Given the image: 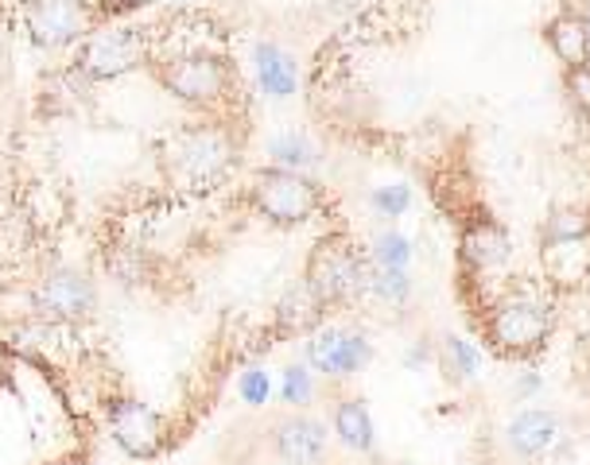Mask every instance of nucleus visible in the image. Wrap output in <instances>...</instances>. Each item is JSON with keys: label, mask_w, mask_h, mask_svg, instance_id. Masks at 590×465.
<instances>
[{"label": "nucleus", "mask_w": 590, "mask_h": 465, "mask_svg": "<svg viewBox=\"0 0 590 465\" xmlns=\"http://www.w3.org/2000/svg\"><path fill=\"white\" fill-rule=\"evenodd\" d=\"M272 446H276V457L287 465H312L323 457L327 450V426L319 419L295 411V415L280 419L276 431H272Z\"/></svg>", "instance_id": "ddd939ff"}, {"label": "nucleus", "mask_w": 590, "mask_h": 465, "mask_svg": "<svg viewBox=\"0 0 590 465\" xmlns=\"http://www.w3.org/2000/svg\"><path fill=\"white\" fill-rule=\"evenodd\" d=\"M369 295L389 303V307H400L412 295V279H408L404 268H381V264H373L369 268Z\"/></svg>", "instance_id": "aec40b11"}, {"label": "nucleus", "mask_w": 590, "mask_h": 465, "mask_svg": "<svg viewBox=\"0 0 590 465\" xmlns=\"http://www.w3.org/2000/svg\"><path fill=\"white\" fill-rule=\"evenodd\" d=\"M312 392H315L312 372H307L304 364H287L284 384H280V400H284L287 408H304V403L312 400Z\"/></svg>", "instance_id": "b1692460"}, {"label": "nucleus", "mask_w": 590, "mask_h": 465, "mask_svg": "<svg viewBox=\"0 0 590 465\" xmlns=\"http://www.w3.org/2000/svg\"><path fill=\"white\" fill-rule=\"evenodd\" d=\"M0 59H4V35H0Z\"/></svg>", "instance_id": "c756f323"}, {"label": "nucleus", "mask_w": 590, "mask_h": 465, "mask_svg": "<svg viewBox=\"0 0 590 465\" xmlns=\"http://www.w3.org/2000/svg\"><path fill=\"white\" fill-rule=\"evenodd\" d=\"M579 233H590V218L582 210H551L540 229V237H579Z\"/></svg>", "instance_id": "5701e85b"}, {"label": "nucleus", "mask_w": 590, "mask_h": 465, "mask_svg": "<svg viewBox=\"0 0 590 465\" xmlns=\"http://www.w3.org/2000/svg\"><path fill=\"white\" fill-rule=\"evenodd\" d=\"M439 369L447 372L451 380H474L482 369V353L471 346V341L447 334V338L439 341Z\"/></svg>", "instance_id": "6ab92c4d"}, {"label": "nucleus", "mask_w": 590, "mask_h": 465, "mask_svg": "<svg viewBox=\"0 0 590 465\" xmlns=\"http://www.w3.org/2000/svg\"><path fill=\"white\" fill-rule=\"evenodd\" d=\"M256 82H261L264 94L292 97L295 82H299V71H295L287 51H280L276 43H261V47H256Z\"/></svg>", "instance_id": "f3484780"}, {"label": "nucleus", "mask_w": 590, "mask_h": 465, "mask_svg": "<svg viewBox=\"0 0 590 465\" xmlns=\"http://www.w3.org/2000/svg\"><path fill=\"white\" fill-rule=\"evenodd\" d=\"M369 256H373V264H381V268H404L408 272V261H412V241H408L404 233H397V229H384V233H377Z\"/></svg>", "instance_id": "412c9836"}, {"label": "nucleus", "mask_w": 590, "mask_h": 465, "mask_svg": "<svg viewBox=\"0 0 590 465\" xmlns=\"http://www.w3.org/2000/svg\"><path fill=\"white\" fill-rule=\"evenodd\" d=\"M536 388H540V377H533V372H528V377H525V380H520V395L536 392Z\"/></svg>", "instance_id": "c85d7f7f"}, {"label": "nucleus", "mask_w": 590, "mask_h": 465, "mask_svg": "<svg viewBox=\"0 0 590 465\" xmlns=\"http://www.w3.org/2000/svg\"><path fill=\"white\" fill-rule=\"evenodd\" d=\"M245 202L276 229H299L315 218H330L335 210L323 182L287 167H256L245 182Z\"/></svg>", "instance_id": "39448f33"}, {"label": "nucleus", "mask_w": 590, "mask_h": 465, "mask_svg": "<svg viewBox=\"0 0 590 465\" xmlns=\"http://www.w3.org/2000/svg\"><path fill=\"white\" fill-rule=\"evenodd\" d=\"M17 20L28 40L48 51L82 43L97 28H105L102 12H97V0L94 4L89 0H20Z\"/></svg>", "instance_id": "0eeeda50"}, {"label": "nucleus", "mask_w": 590, "mask_h": 465, "mask_svg": "<svg viewBox=\"0 0 590 465\" xmlns=\"http://www.w3.org/2000/svg\"><path fill=\"white\" fill-rule=\"evenodd\" d=\"M323 315H327V307L315 299L312 287L299 284V287H292L284 299H280L276 334H284V338H295V334H315V330H319V323H323Z\"/></svg>", "instance_id": "dca6fc26"}, {"label": "nucleus", "mask_w": 590, "mask_h": 465, "mask_svg": "<svg viewBox=\"0 0 590 465\" xmlns=\"http://www.w3.org/2000/svg\"><path fill=\"white\" fill-rule=\"evenodd\" d=\"M105 423H109L113 442L136 462H156L168 446V419L133 395H113L105 403Z\"/></svg>", "instance_id": "1a4fd4ad"}, {"label": "nucleus", "mask_w": 590, "mask_h": 465, "mask_svg": "<svg viewBox=\"0 0 590 465\" xmlns=\"http://www.w3.org/2000/svg\"><path fill=\"white\" fill-rule=\"evenodd\" d=\"M505 434H509V446L517 450L520 457H540L556 446L563 426H559V419L551 415V411L533 408V411H520Z\"/></svg>", "instance_id": "2eb2a0df"}, {"label": "nucleus", "mask_w": 590, "mask_h": 465, "mask_svg": "<svg viewBox=\"0 0 590 465\" xmlns=\"http://www.w3.org/2000/svg\"><path fill=\"white\" fill-rule=\"evenodd\" d=\"M369 205H373L377 218H400V213L412 205V190L408 187H377L369 194Z\"/></svg>", "instance_id": "a878e982"}, {"label": "nucleus", "mask_w": 590, "mask_h": 465, "mask_svg": "<svg viewBox=\"0 0 590 465\" xmlns=\"http://www.w3.org/2000/svg\"><path fill=\"white\" fill-rule=\"evenodd\" d=\"M144 4H148V0H97V12H102L105 24H117L120 17L144 9Z\"/></svg>", "instance_id": "cd10ccee"}, {"label": "nucleus", "mask_w": 590, "mask_h": 465, "mask_svg": "<svg viewBox=\"0 0 590 465\" xmlns=\"http://www.w3.org/2000/svg\"><path fill=\"white\" fill-rule=\"evenodd\" d=\"M268 395H272V380H268V372L249 369L245 377H241V400H245V403L261 408V403H268Z\"/></svg>", "instance_id": "bb28decb"}, {"label": "nucleus", "mask_w": 590, "mask_h": 465, "mask_svg": "<svg viewBox=\"0 0 590 465\" xmlns=\"http://www.w3.org/2000/svg\"><path fill=\"white\" fill-rule=\"evenodd\" d=\"M556 299L559 295L544 279L517 276L494 299H486V315L474 318V326L494 357L533 361L548 349V338L556 330Z\"/></svg>", "instance_id": "f03ea898"}, {"label": "nucleus", "mask_w": 590, "mask_h": 465, "mask_svg": "<svg viewBox=\"0 0 590 465\" xmlns=\"http://www.w3.org/2000/svg\"><path fill=\"white\" fill-rule=\"evenodd\" d=\"M563 89H567V97H571L575 109H579V117L590 120V63L567 66V71H563Z\"/></svg>", "instance_id": "393cba45"}, {"label": "nucleus", "mask_w": 590, "mask_h": 465, "mask_svg": "<svg viewBox=\"0 0 590 465\" xmlns=\"http://www.w3.org/2000/svg\"><path fill=\"white\" fill-rule=\"evenodd\" d=\"M32 315L59 326H82L97 315V287L78 268H51L32 287Z\"/></svg>", "instance_id": "6e6552de"}, {"label": "nucleus", "mask_w": 590, "mask_h": 465, "mask_svg": "<svg viewBox=\"0 0 590 465\" xmlns=\"http://www.w3.org/2000/svg\"><path fill=\"white\" fill-rule=\"evenodd\" d=\"M156 59V24H105L78 43L74 51V74L86 82H113L133 71H148Z\"/></svg>", "instance_id": "423d86ee"}, {"label": "nucleus", "mask_w": 590, "mask_h": 465, "mask_svg": "<svg viewBox=\"0 0 590 465\" xmlns=\"http://www.w3.org/2000/svg\"><path fill=\"white\" fill-rule=\"evenodd\" d=\"M241 148H245V136H241L238 117L183 120L160 133L152 144L164 187L183 198H202L225 187L241 167Z\"/></svg>", "instance_id": "f257e3e1"}, {"label": "nucleus", "mask_w": 590, "mask_h": 465, "mask_svg": "<svg viewBox=\"0 0 590 465\" xmlns=\"http://www.w3.org/2000/svg\"><path fill=\"white\" fill-rule=\"evenodd\" d=\"M148 74L176 102L191 105V109L207 113V117H238L241 105H245V86H241L238 63L218 47L156 59L148 66Z\"/></svg>", "instance_id": "7ed1b4c3"}, {"label": "nucleus", "mask_w": 590, "mask_h": 465, "mask_svg": "<svg viewBox=\"0 0 590 465\" xmlns=\"http://www.w3.org/2000/svg\"><path fill=\"white\" fill-rule=\"evenodd\" d=\"M55 465H71V462H55Z\"/></svg>", "instance_id": "7c9ffc66"}, {"label": "nucleus", "mask_w": 590, "mask_h": 465, "mask_svg": "<svg viewBox=\"0 0 590 465\" xmlns=\"http://www.w3.org/2000/svg\"><path fill=\"white\" fill-rule=\"evenodd\" d=\"M513 245L502 221H494V213L474 205V213L459 218V264H463V279L486 276V272L502 268L509 261Z\"/></svg>", "instance_id": "9d476101"}, {"label": "nucleus", "mask_w": 590, "mask_h": 465, "mask_svg": "<svg viewBox=\"0 0 590 465\" xmlns=\"http://www.w3.org/2000/svg\"><path fill=\"white\" fill-rule=\"evenodd\" d=\"M369 268H373V256L361 253L346 229H330L307 256L304 284L327 310L358 307L369 295Z\"/></svg>", "instance_id": "20e7f679"}, {"label": "nucleus", "mask_w": 590, "mask_h": 465, "mask_svg": "<svg viewBox=\"0 0 590 465\" xmlns=\"http://www.w3.org/2000/svg\"><path fill=\"white\" fill-rule=\"evenodd\" d=\"M335 434L343 446L358 450V454L373 450V419H369V408L358 395H343L335 403Z\"/></svg>", "instance_id": "a211bd4d"}, {"label": "nucleus", "mask_w": 590, "mask_h": 465, "mask_svg": "<svg viewBox=\"0 0 590 465\" xmlns=\"http://www.w3.org/2000/svg\"><path fill=\"white\" fill-rule=\"evenodd\" d=\"M544 284L556 295H567L590 276V233L579 237H540Z\"/></svg>", "instance_id": "f8f14e48"}, {"label": "nucleus", "mask_w": 590, "mask_h": 465, "mask_svg": "<svg viewBox=\"0 0 590 465\" xmlns=\"http://www.w3.org/2000/svg\"><path fill=\"white\" fill-rule=\"evenodd\" d=\"M544 43L551 47V55L567 66L590 63V17H582L579 9H563L544 24Z\"/></svg>", "instance_id": "4468645a"}, {"label": "nucleus", "mask_w": 590, "mask_h": 465, "mask_svg": "<svg viewBox=\"0 0 590 465\" xmlns=\"http://www.w3.org/2000/svg\"><path fill=\"white\" fill-rule=\"evenodd\" d=\"M373 357L366 334L346 330V326H319L307 341V364L327 380H346L361 372Z\"/></svg>", "instance_id": "9b49d317"}, {"label": "nucleus", "mask_w": 590, "mask_h": 465, "mask_svg": "<svg viewBox=\"0 0 590 465\" xmlns=\"http://www.w3.org/2000/svg\"><path fill=\"white\" fill-rule=\"evenodd\" d=\"M268 156L272 167H287V171H304V167L315 163V148L304 136H280V140H272Z\"/></svg>", "instance_id": "4be33fe9"}, {"label": "nucleus", "mask_w": 590, "mask_h": 465, "mask_svg": "<svg viewBox=\"0 0 590 465\" xmlns=\"http://www.w3.org/2000/svg\"><path fill=\"white\" fill-rule=\"evenodd\" d=\"M0 284H4V276H0Z\"/></svg>", "instance_id": "2f4dec72"}]
</instances>
